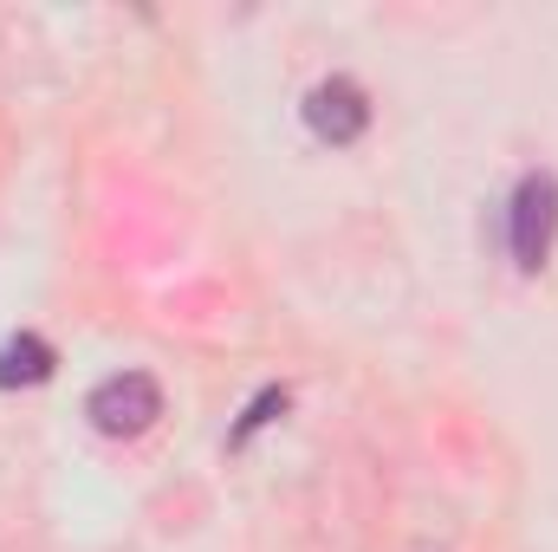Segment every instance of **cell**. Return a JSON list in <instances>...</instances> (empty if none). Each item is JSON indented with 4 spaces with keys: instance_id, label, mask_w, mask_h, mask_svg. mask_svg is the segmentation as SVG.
<instances>
[{
    "instance_id": "3",
    "label": "cell",
    "mask_w": 558,
    "mask_h": 552,
    "mask_svg": "<svg viewBox=\"0 0 558 552\" xmlns=\"http://www.w3.org/2000/svg\"><path fill=\"white\" fill-rule=\"evenodd\" d=\"M299 118H305V131H312L318 143L351 149V143L371 131V92H364L351 72H331V79H318V85L305 92Z\"/></svg>"
},
{
    "instance_id": "5",
    "label": "cell",
    "mask_w": 558,
    "mask_h": 552,
    "mask_svg": "<svg viewBox=\"0 0 558 552\" xmlns=\"http://www.w3.org/2000/svg\"><path fill=\"white\" fill-rule=\"evenodd\" d=\"M286 410H292V391H286V384H267V391H254V404H247V410H241V422L228 429V448H247V442H254L260 429H274Z\"/></svg>"
},
{
    "instance_id": "2",
    "label": "cell",
    "mask_w": 558,
    "mask_h": 552,
    "mask_svg": "<svg viewBox=\"0 0 558 552\" xmlns=\"http://www.w3.org/2000/svg\"><path fill=\"white\" fill-rule=\"evenodd\" d=\"M85 416H92L98 435H111V442H137V435H149V429L162 422V384H156L149 371H111V377L92 384Z\"/></svg>"
},
{
    "instance_id": "4",
    "label": "cell",
    "mask_w": 558,
    "mask_h": 552,
    "mask_svg": "<svg viewBox=\"0 0 558 552\" xmlns=\"http://www.w3.org/2000/svg\"><path fill=\"white\" fill-rule=\"evenodd\" d=\"M52 371H59V351L39 332H13L0 345V391H39L52 384Z\"/></svg>"
},
{
    "instance_id": "1",
    "label": "cell",
    "mask_w": 558,
    "mask_h": 552,
    "mask_svg": "<svg viewBox=\"0 0 558 552\" xmlns=\"http://www.w3.org/2000/svg\"><path fill=\"white\" fill-rule=\"evenodd\" d=\"M507 248L520 274H546L558 248V176L553 169H526L507 195Z\"/></svg>"
}]
</instances>
